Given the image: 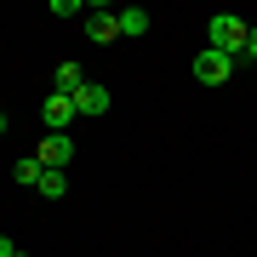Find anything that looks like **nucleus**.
<instances>
[{"instance_id":"f257e3e1","label":"nucleus","mask_w":257,"mask_h":257,"mask_svg":"<svg viewBox=\"0 0 257 257\" xmlns=\"http://www.w3.org/2000/svg\"><path fill=\"white\" fill-rule=\"evenodd\" d=\"M246 18H234V12H217V18H211V52H223V57H246Z\"/></svg>"},{"instance_id":"f03ea898","label":"nucleus","mask_w":257,"mask_h":257,"mask_svg":"<svg viewBox=\"0 0 257 257\" xmlns=\"http://www.w3.org/2000/svg\"><path fill=\"white\" fill-rule=\"evenodd\" d=\"M229 74H234V57H223V52H211V46L194 57V80H200V86H223Z\"/></svg>"},{"instance_id":"7ed1b4c3","label":"nucleus","mask_w":257,"mask_h":257,"mask_svg":"<svg viewBox=\"0 0 257 257\" xmlns=\"http://www.w3.org/2000/svg\"><path fill=\"white\" fill-rule=\"evenodd\" d=\"M69 160H74V138H69V132H46V143H40V166H46V172H63Z\"/></svg>"},{"instance_id":"20e7f679","label":"nucleus","mask_w":257,"mask_h":257,"mask_svg":"<svg viewBox=\"0 0 257 257\" xmlns=\"http://www.w3.org/2000/svg\"><path fill=\"white\" fill-rule=\"evenodd\" d=\"M40 114H46V132H69V120H74V97L52 92L46 103H40Z\"/></svg>"},{"instance_id":"39448f33","label":"nucleus","mask_w":257,"mask_h":257,"mask_svg":"<svg viewBox=\"0 0 257 257\" xmlns=\"http://www.w3.org/2000/svg\"><path fill=\"white\" fill-rule=\"evenodd\" d=\"M103 109H109V86L86 80L80 92H74V114H103Z\"/></svg>"},{"instance_id":"423d86ee","label":"nucleus","mask_w":257,"mask_h":257,"mask_svg":"<svg viewBox=\"0 0 257 257\" xmlns=\"http://www.w3.org/2000/svg\"><path fill=\"white\" fill-rule=\"evenodd\" d=\"M86 35H92L97 46H109V40H120V12H92V18H86Z\"/></svg>"},{"instance_id":"0eeeda50","label":"nucleus","mask_w":257,"mask_h":257,"mask_svg":"<svg viewBox=\"0 0 257 257\" xmlns=\"http://www.w3.org/2000/svg\"><path fill=\"white\" fill-rule=\"evenodd\" d=\"M86 86V69L80 63H57V74H52V92H63V97H74Z\"/></svg>"},{"instance_id":"6e6552de","label":"nucleus","mask_w":257,"mask_h":257,"mask_svg":"<svg viewBox=\"0 0 257 257\" xmlns=\"http://www.w3.org/2000/svg\"><path fill=\"white\" fill-rule=\"evenodd\" d=\"M12 177H18L23 189H40V177H46V166H40V155H23L18 166H12Z\"/></svg>"},{"instance_id":"1a4fd4ad","label":"nucleus","mask_w":257,"mask_h":257,"mask_svg":"<svg viewBox=\"0 0 257 257\" xmlns=\"http://www.w3.org/2000/svg\"><path fill=\"white\" fill-rule=\"evenodd\" d=\"M149 23H155V18H149L143 6H126V12H120V35H149Z\"/></svg>"},{"instance_id":"9d476101","label":"nucleus","mask_w":257,"mask_h":257,"mask_svg":"<svg viewBox=\"0 0 257 257\" xmlns=\"http://www.w3.org/2000/svg\"><path fill=\"white\" fill-rule=\"evenodd\" d=\"M40 194H52V200H63V194H69V177H63V172H46V177H40Z\"/></svg>"},{"instance_id":"9b49d317","label":"nucleus","mask_w":257,"mask_h":257,"mask_svg":"<svg viewBox=\"0 0 257 257\" xmlns=\"http://www.w3.org/2000/svg\"><path fill=\"white\" fill-rule=\"evenodd\" d=\"M0 257H18V240H6V234H0Z\"/></svg>"},{"instance_id":"f8f14e48","label":"nucleus","mask_w":257,"mask_h":257,"mask_svg":"<svg viewBox=\"0 0 257 257\" xmlns=\"http://www.w3.org/2000/svg\"><path fill=\"white\" fill-rule=\"evenodd\" d=\"M246 57H251V63H257V29H251V35H246Z\"/></svg>"},{"instance_id":"ddd939ff","label":"nucleus","mask_w":257,"mask_h":257,"mask_svg":"<svg viewBox=\"0 0 257 257\" xmlns=\"http://www.w3.org/2000/svg\"><path fill=\"white\" fill-rule=\"evenodd\" d=\"M6 126H12V120H6V109H0V132H6Z\"/></svg>"},{"instance_id":"4468645a","label":"nucleus","mask_w":257,"mask_h":257,"mask_svg":"<svg viewBox=\"0 0 257 257\" xmlns=\"http://www.w3.org/2000/svg\"><path fill=\"white\" fill-rule=\"evenodd\" d=\"M18 257H29V251H18Z\"/></svg>"}]
</instances>
